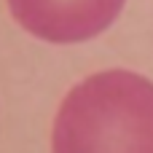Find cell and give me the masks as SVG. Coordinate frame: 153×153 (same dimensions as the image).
Wrapping results in <instances>:
<instances>
[{"label":"cell","mask_w":153,"mask_h":153,"mask_svg":"<svg viewBox=\"0 0 153 153\" xmlns=\"http://www.w3.org/2000/svg\"><path fill=\"white\" fill-rule=\"evenodd\" d=\"M11 19L32 38L73 46L108 32L126 0H5Z\"/></svg>","instance_id":"cell-1"}]
</instances>
